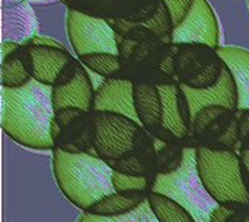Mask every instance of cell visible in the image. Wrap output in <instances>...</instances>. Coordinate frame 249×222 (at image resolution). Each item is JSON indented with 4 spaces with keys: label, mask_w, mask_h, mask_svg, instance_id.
I'll return each instance as SVG.
<instances>
[{
    "label": "cell",
    "mask_w": 249,
    "mask_h": 222,
    "mask_svg": "<svg viewBox=\"0 0 249 222\" xmlns=\"http://www.w3.org/2000/svg\"><path fill=\"white\" fill-rule=\"evenodd\" d=\"M53 86L32 79L20 87L1 86V129L22 147L54 150Z\"/></svg>",
    "instance_id": "obj_1"
},
{
    "label": "cell",
    "mask_w": 249,
    "mask_h": 222,
    "mask_svg": "<svg viewBox=\"0 0 249 222\" xmlns=\"http://www.w3.org/2000/svg\"><path fill=\"white\" fill-rule=\"evenodd\" d=\"M111 166L92 153L53 150V174L64 198L86 212L98 201L114 193Z\"/></svg>",
    "instance_id": "obj_2"
},
{
    "label": "cell",
    "mask_w": 249,
    "mask_h": 222,
    "mask_svg": "<svg viewBox=\"0 0 249 222\" xmlns=\"http://www.w3.org/2000/svg\"><path fill=\"white\" fill-rule=\"evenodd\" d=\"M196 157L200 179L216 202L249 205V173L239 151L197 147Z\"/></svg>",
    "instance_id": "obj_3"
},
{
    "label": "cell",
    "mask_w": 249,
    "mask_h": 222,
    "mask_svg": "<svg viewBox=\"0 0 249 222\" xmlns=\"http://www.w3.org/2000/svg\"><path fill=\"white\" fill-rule=\"evenodd\" d=\"M152 192L172 198L185 206L197 222H210L212 214L219 205L206 190L197 169L194 147H185L181 167L171 174H158Z\"/></svg>",
    "instance_id": "obj_4"
},
{
    "label": "cell",
    "mask_w": 249,
    "mask_h": 222,
    "mask_svg": "<svg viewBox=\"0 0 249 222\" xmlns=\"http://www.w3.org/2000/svg\"><path fill=\"white\" fill-rule=\"evenodd\" d=\"M93 153L108 164L130 154L139 144L144 127L121 113L93 112Z\"/></svg>",
    "instance_id": "obj_5"
},
{
    "label": "cell",
    "mask_w": 249,
    "mask_h": 222,
    "mask_svg": "<svg viewBox=\"0 0 249 222\" xmlns=\"http://www.w3.org/2000/svg\"><path fill=\"white\" fill-rule=\"evenodd\" d=\"M187 147L238 151V111L219 105L203 108L193 116Z\"/></svg>",
    "instance_id": "obj_6"
},
{
    "label": "cell",
    "mask_w": 249,
    "mask_h": 222,
    "mask_svg": "<svg viewBox=\"0 0 249 222\" xmlns=\"http://www.w3.org/2000/svg\"><path fill=\"white\" fill-rule=\"evenodd\" d=\"M174 67L178 83L193 89H209L219 83L226 64L216 48L204 44H178Z\"/></svg>",
    "instance_id": "obj_7"
},
{
    "label": "cell",
    "mask_w": 249,
    "mask_h": 222,
    "mask_svg": "<svg viewBox=\"0 0 249 222\" xmlns=\"http://www.w3.org/2000/svg\"><path fill=\"white\" fill-rule=\"evenodd\" d=\"M66 26L69 41L77 57L93 52L120 54L118 33L107 19L70 9Z\"/></svg>",
    "instance_id": "obj_8"
},
{
    "label": "cell",
    "mask_w": 249,
    "mask_h": 222,
    "mask_svg": "<svg viewBox=\"0 0 249 222\" xmlns=\"http://www.w3.org/2000/svg\"><path fill=\"white\" fill-rule=\"evenodd\" d=\"M54 148L70 153H93L95 115L76 108L55 112L51 124Z\"/></svg>",
    "instance_id": "obj_9"
},
{
    "label": "cell",
    "mask_w": 249,
    "mask_h": 222,
    "mask_svg": "<svg viewBox=\"0 0 249 222\" xmlns=\"http://www.w3.org/2000/svg\"><path fill=\"white\" fill-rule=\"evenodd\" d=\"M95 90V84L89 77L86 67L79 60H71L53 84L54 111L76 108L93 112Z\"/></svg>",
    "instance_id": "obj_10"
},
{
    "label": "cell",
    "mask_w": 249,
    "mask_h": 222,
    "mask_svg": "<svg viewBox=\"0 0 249 222\" xmlns=\"http://www.w3.org/2000/svg\"><path fill=\"white\" fill-rule=\"evenodd\" d=\"M172 44H204L220 47L217 16L207 0H194L185 19L174 28Z\"/></svg>",
    "instance_id": "obj_11"
},
{
    "label": "cell",
    "mask_w": 249,
    "mask_h": 222,
    "mask_svg": "<svg viewBox=\"0 0 249 222\" xmlns=\"http://www.w3.org/2000/svg\"><path fill=\"white\" fill-rule=\"evenodd\" d=\"M162 97V127L185 141L191 134V111L187 96L178 81L158 84Z\"/></svg>",
    "instance_id": "obj_12"
},
{
    "label": "cell",
    "mask_w": 249,
    "mask_h": 222,
    "mask_svg": "<svg viewBox=\"0 0 249 222\" xmlns=\"http://www.w3.org/2000/svg\"><path fill=\"white\" fill-rule=\"evenodd\" d=\"M93 112L121 113L140 122L134 106V80L128 77L105 79L95 90Z\"/></svg>",
    "instance_id": "obj_13"
},
{
    "label": "cell",
    "mask_w": 249,
    "mask_h": 222,
    "mask_svg": "<svg viewBox=\"0 0 249 222\" xmlns=\"http://www.w3.org/2000/svg\"><path fill=\"white\" fill-rule=\"evenodd\" d=\"M179 84H181V87L187 96L190 111H191V118L196 116L203 108L213 106V105H219V106H225V108L238 111L236 84H235L233 76H232L228 65L223 70V74H222L219 83L214 84L213 87L193 89V87H188L182 83H179Z\"/></svg>",
    "instance_id": "obj_14"
},
{
    "label": "cell",
    "mask_w": 249,
    "mask_h": 222,
    "mask_svg": "<svg viewBox=\"0 0 249 222\" xmlns=\"http://www.w3.org/2000/svg\"><path fill=\"white\" fill-rule=\"evenodd\" d=\"M25 45L31 57L32 77L50 86L55 83L63 68L73 60L66 48L35 44L31 41H26Z\"/></svg>",
    "instance_id": "obj_15"
},
{
    "label": "cell",
    "mask_w": 249,
    "mask_h": 222,
    "mask_svg": "<svg viewBox=\"0 0 249 222\" xmlns=\"http://www.w3.org/2000/svg\"><path fill=\"white\" fill-rule=\"evenodd\" d=\"M216 51L233 76L238 92V111H247L249 109V49L220 45Z\"/></svg>",
    "instance_id": "obj_16"
},
{
    "label": "cell",
    "mask_w": 249,
    "mask_h": 222,
    "mask_svg": "<svg viewBox=\"0 0 249 222\" xmlns=\"http://www.w3.org/2000/svg\"><path fill=\"white\" fill-rule=\"evenodd\" d=\"M134 106L146 129L162 125V97L158 84L144 80L134 81Z\"/></svg>",
    "instance_id": "obj_17"
},
{
    "label": "cell",
    "mask_w": 249,
    "mask_h": 222,
    "mask_svg": "<svg viewBox=\"0 0 249 222\" xmlns=\"http://www.w3.org/2000/svg\"><path fill=\"white\" fill-rule=\"evenodd\" d=\"M32 79L31 57L23 42L12 54L1 58V86L20 87Z\"/></svg>",
    "instance_id": "obj_18"
},
{
    "label": "cell",
    "mask_w": 249,
    "mask_h": 222,
    "mask_svg": "<svg viewBox=\"0 0 249 222\" xmlns=\"http://www.w3.org/2000/svg\"><path fill=\"white\" fill-rule=\"evenodd\" d=\"M150 193V192H149ZM147 192H114L98 201L86 212L95 217H121L139 208L149 196Z\"/></svg>",
    "instance_id": "obj_19"
},
{
    "label": "cell",
    "mask_w": 249,
    "mask_h": 222,
    "mask_svg": "<svg viewBox=\"0 0 249 222\" xmlns=\"http://www.w3.org/2000/svg\"><path fill=\"white\" fill-rule=\"evenodd\" d=\"M147 201L159 222H197L185 206L166 195L150 192Z\"/></svg>",
    "instance_id": "obj_20"
},
{
    "label": "cell",
    "mask_w": 249,
    "mask_h": 222,
    "mask_svg": "<svg viewBox=\"0 0 249 222\" xmlns=\"http://www.w3.org/2000/svg\"><path fill=\"white\" fill-rule=\"evenodd\" d=\"M156 148V172L158 174H171L177 172L182 161L185 153L184 143H165L153 138Z\"/></svg>",
    "instance_id": "obj_21"
},
{
    "label": "cell",
    "mask_w": 249,
    "mask_h": 222,
    "mask_svg": "<svg viewBox=\"0 0 249 222\" xmlns=\"http://www.w3.org/2000/svg\"><path fill=\"white\" fill-rule=\"evenodd\" d=\"M77 58L88 70L96 73L98 76L104 79L118 77V74L123 71V60L120 54L93 52V54H86Z\"/></svg>",
    "instance_id": "obj_22"
},
{
    "label": "cell",
    "mask_w": 249,
    "mask_h": 222,
    "mask_svg": "<svg viewBox=\"0 0 249 222\" xmlns=\"http://www.w3.org/2000/svg\"><path fill=\"white\" fill-rule=\"evenodd\" d=\"M77 222H159L155 217L149 201L146 199L139 208L134 211L121 215V217H95L88 212H83Z\"/></svg>",
    "instance_id": "obj_23"
},
{
    "label": "cell",
    "mask_w": 249,
    "mask_h": 222,
    "mask_svg": "<svg viewBox=\"0 0 249 222\" xmlns=\"http://www.w3.org/2000/svg\"><path fill=\"white\" fill-rule=\"evenodd\" d=\"M155 177L128 176L124 173H112V185L115 192H152Z\"/></svg>",
    "instance_id": "obj_24"
},
{
    "label": "cell",
    "mask_w": 249,
    "mask_h": 222,
    "mask_svg": "<svg viewBox=\"0 0 249 222\" xmlns=\"http://www.w3.org/2000/svg\"><path fill=\"white\" fill-rule=\"evenodd\" d=\"M171 15V19L174 22V28L178 26L185 16L188 15L194 0H162Z\"/></svg>",
    "instance_id": "obj_25"
},
{
    "label": "cell",
    "mask_w": 249,
    "mask_h": 222,
    "mask_svg": "<svg viewBox=\"0 0 249 222\" xmlns=\"http://www.w3.org/2000/svg\"><path fill=\"white\" fill-rule=\"evenodd\" d=\"M238 137L239 148L249 151V109L238 111Z\"/></svg>",
    "instance_id": "obj_26"
},
{
    "label": "cell",
    "mask_w": 249,
    "mask_h": 222,
    "mask_svg": "<svg viewBox=\"0 0 249 222\" xmlns=\"http://www.w3.org/2000/svg\"><path fill=\"white\" fill-rule=\"evenodd\" d=\"M238 151H239V154H241V157H242V160H244V163L247 166V170H248L249 173V151H247V150H238Z\"/></svg>",
    "instance_id": "obj_27"
},
{
    "label": "cell",
    "mask_w": 249,
    "mask_h": 222,
    "mask_svg": "<svg viewBox=\"0 0 249 222\" xmlns=\"http://www.w3.org/2000/svg\"><path fill=\"white\" fill-rule=\"evenodd\" d=\"M248 7H249V0H248Z\"/></svg>",
    "instance_id": "obj_28"
}]
</instances>
